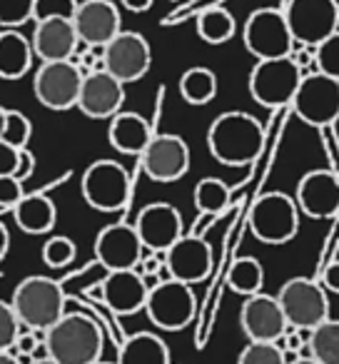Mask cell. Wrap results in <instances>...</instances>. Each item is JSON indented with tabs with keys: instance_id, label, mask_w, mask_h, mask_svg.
Wrapping results in <instances>:
<instances>
[{
	"instance_id": "cell-14",
	"label": "cell",
	"mask_w": 339,
	"mask_h": 364,
	"mask_svg": "<svg viewBox=\"0 0 339 364\" xmlns=\"http://www.w3.org/2000/svg\"><path fill=\"white\" fill-rule=\"evenodd\" d=\"M140 165L152 182H178L190 170V147L175 132H155L140 155Z\"/></svg>"
},
{
	"instance_id": "cell-5",
	"label": "cell",
	"mask_w": 339,
	"mask_h": 364,
	"mask_svg": "<svg viewBox=\"0 0 339 364\" xmlns=\"http://www.w3.org/2000/svg\"><path fill=\"white\" fill-rule=\"evenodd\" d=\"M299 208L287 193H264L249 210V230L262 245H287L299 232Z\"/></svg>"
},
{
	"instance_id": "cell-29",
	"label": "cell",
	"mask_w": 339,
	"mask_h": 364,
	"mask_svg": "<svg viewBox=\"0 0 339 364\" xmlns=\"http://www.w3.org/2000/svg\"><path fill=\"white\" fill-rule=\"evenodd\" d=\"M180 95L188 105H208L217 95V75L210 68H188L180 77Z\"/></svg>"
},
{
	"instance_id": "cell-20",
	"label": "cell",
	"mask_w": 339,
	"mask_h": 364,
	"mask_svg": "<svg viewBox=\"0 0 339 364\" xmlns=\"http://www.w3.org/2000/svg\"><path fill=\"white\" fill-rule=\"evenodd\" d=\"M125 102V85L107 70L87 73L82 77L77 110L90 120H112L122 110Z\"/></svg>"
},
{
	"instance_id": "cell-41",
	"label": "cell",
	"mask_w": 339,
	"mask_h": 364,
	"mask_svg": "<svg viewBox=\"0 0 339 364\" xmlns=\"http://www.w3.org/2000/svg\"><path fill=\"white\" fill-rule=\"evenodd\" d=\"M18 162H21V150H16V147L0 140V177L16 175Z\"/></svg>"
},
{
	"instance_id": "cell-26",
	"label": "cell",
	"mask_w": 339,
	"mask_h": 364,
	"mask_svg": "<svg viewBox=\"0 0 339 364\" xmlns=\"http://www.w3.org/2000/svg\"><path fill=\"white\" fill-rule=\"evenodd\" d=\"M31 38L18 31L0 33V77L3 80H21L33 65Z\"/></svg>"
},
{
	"instance_id": "cell-46",
	"label": "cell",
	"mask_w": 339,
	"mask_h": 364,
	"mask_svg": "<svg viewBox=\"0 0 339 364\" xmlns=\"http://www.w3.org/2000/svg\"><path fill=\"white\" fill-rule=\"evenodd\" d=\"M0 364H23V359L13 352H0Z\"/></svg>"
},
{
	"instance_id": "cell-44",
	"label": "cell",
	"mask_w": 339,
	"mask_h": 364,
	"mask_svg": "<svg viewBox=\"0 0 339 364\" xmlns=\"http://www.w3.org/2000/svg\"><path fill=\"white\" fill-rule=\"evenodd\" d=\"M120 3H122V8L130 13H147L155 0H120Z\"/></svg>"
},
{
	"instance_id": "cell-25",
	"label": "cell",
	"mask_w": 339,
	"mask_h": 364,
	"mask_svg": "<svg viewBox=\"0 0 339 364\" xmlns=\"http://www.w3.org/2000/svg\"><path fill=\"white\" fill-rule=\"evenodd\" d=\"M16 225L28 235H48L58 223V208L48 195L31 193L23 195L21 203L13 208Z\"/></svg>"
},
{
	"instance_id": "cell-1",
	"label": "cell",
	"mask_w": 339,
	"mask_h": 364,
	"mask_svg": "<svg viewBox=\"0 0 339 364\" xmlns=\"http://www.w3.org/2000/svg\"><path fill=\"white\" fill-rule=\"evenodd\" d=\"M208 147L210 155L227 167L252 165L264 147V127L249 112H222L210 125Z\"/></svg>"
},
{
	"instance_id": "cell-43",
	"label": "cell",
	"mask_w": 339,
	"mask_h": 364,
	"mask_svg": "<svg viewBox=\"0 0 339 364\" xmlns=\"http://www.w3.org/2000/svg\"><path fill=\"white\" fill-rule=\"evenodd\" d=\"M322 287L327 289L329 294H339V259L329 262L322 272Z\"/></svg>"
},
{
	"instance_id": "cell-49",
	"label": "cell",
	"mask_w": 339,
	"mask_h": 364,
	"mask_svg": "<svg viewBox=\"0 0 339 364\" xmlns=\"http://www.w3.org/2000/svg\"><path fill=\"white\" fill-rule=\"evenodd\" d=\"M31 364H58V362H53V359H36V362H31Z\"/></svg>"
},
{
	"instance_id": "cell-24",
	"label": "cell",
	"mask_w": 339,
	"mask_h": 364,
	"mask_svg": "<svg viewBox=\"0 0 339 364\" xmlns=\"http://www.w3.org/2000/svg\"><path fill=\"white\" fill-rule=\"evenodd\" d=\"M152 127L150 122L145 120L137 112H117L110 120V127H107V137H110V145L115 147L122 155H135L140 157L145 152V147L150 145L152 140Z\"/></svg>"
},
{
	"instance_id": "cell-42",
	"label": "cell",
	"mask_w": 339,
	"mask_h": 364,
	"mask_svg": "<svg viewBox=\"0 0 339 364\" xmlns=\"http://www.w3.org/2000/svg\"><path fill=\"white\" fill-rule=\"evenodd\" d=\"M33 170H36V157H33V152L26 147V150H21V162H18V170H16V175H13V177L26 185V182L33 177Z\"/></svg>"
},
{
	"instance_id": "cell-34",
	"label": "cell",
	"mask_w": 339,
	"mask_h": 364,
	"mask_svg": "<svg viewBox=\"0 0 339 364\" xmlns=\"http://www.w3.org/2000/svg\"><path fill=\"white\" fill-rule=\"evenodd\" d=\"M33 137V122L21 110H8L6 112V127H3V137L0 140L8 142L16 150H26L28 142Z\"/></svg>"
},
{
	"instance_id": "cell-39",
	"label": "cell",
	"mask_w": 339,
	"mask_h": 364,
	"mask_svg": "<svg viewBox=\"0 0 339 364\" xmlns=\"http://www.w3.org/2000/svg\"><path fill=\"white\" fill-rule=\"evenodd\" d=\"M75 8H77V0H36L33 23L50 21V18H68V21H72Z\"/></svg>"
},
{
	"instance_id": "cell-3",
	"label": "cell",
	"mask_w": 339,
	"mask_h": 364,
	"mask_svg": "<svg viewBox=\"0 0 339 364\" xmlns=\"http://www.w3.org/2000/svg\"><path fill=\"white\" fill-rule=\"evenodd\" d=\"M11 304L26 329L48 332L65 314V292L63 284L43 274H31L13 289Z\"/></svg>"
},
{
	"instance_id": "cell-27",
	"label": "cell",
	"mask_w": 339,
	"mask_h": 364,
	"mask_svg": "<svg viewBox=\"0 0 339 364\" xmlns=\"http://www.w3.org/2000/svg\"><path fill=\"white\" fill-rule=\"evenodd\" d=\"M117 364H173V359L165 339L152 332H137L120 344Z\"/></svg>"
},
{
	"instance_id": "cell-19",
	"label": "cell",
	"mask_w": 339,
	"mask_h": 364,
	"mask_svg": "<svg viewBox=\"0 0 339 364\" xmlns=\"http://www.w3.org/2000/svg\"><path fill=\"white\" fill-rule=\"evenodd\" d=\"M240 327H242L244 337L249 342L277 344L289 329V324L277 297L259 292L252 294V297H244V304L240 309Z\"/></svg>"
},
{
	"instance_id": "cell-10",
	"label": "cell",
	"mask_w": 339,
	"mask_h": 364,
	"mask_svg": "<svg viewBox=\"0 0 339 364\" xmlns=\"http://www.w3.org/2000/svg\"><path fill=\"white\" fill-rule=\"evenodd\" d=\"M302 82V73L294 65L292 55L257 60L249 73V95L262 107H284L292 102Z\"/></svg>"
},
{
	"instance_id": "cell-7",
	"label": "cell",
	"mask_w": 339,
	"mask_h": 364,
	"mask_svg": "<svg viewBox=\"0 0 339 364\" xmlns=\"http://www.w3.org/2000/svg\"><path fill=\"white\" fill-rule=\"evenodd\" d=\"M282 13L294 46L317 48L339 31L337 0H289Z\"/></svg>"
},
{
	"instance_id": "cell-2",
	"label": "cell",
	"mask_w": 339,
	"mask_h": 364,
	"mask_svg": "<svg viewBox=\"0 0 339 364\" xmlns=\"http://www.w3.org/2000/svg\"><path fill=\"white\" fill-rule=\"evenodd\" d=\"M48 359L58 364H97L105 349L102 327L82 312H65L45 332Z\"/></svg>"
},
{
	"instance_id": "cell-18",
	"label": "cell",
	"mask_w": 339,
	"mask_h": 364,
	"mask_svg": "<svg viewBox=\"0 0 339 364\" xmlns=\"http://www.w3.org/2000/svg\"><path fill=\"white\" fill-rule=\"evenodd\" d=\"M95 257L107 272H120V269H135L142 259L140 237H137L135 225L127 223H112L102 228L95 237Z\"/></svg>"
},
{
	"instance_id": "cell-9",
	"label": "cell",
	"mask_w": 339,
	"mask_h": 364,
	"mask_svg": "<svg viewBox=\"0 0 339 364\" xmlns=\"http://www.w3.org/2000/svg\"><path fill=\"white\" fill-rule=\"evenodd\" d=\"M145 312L155 327L165 332H180L195 319L198 297L190 284L178 279H162L147 294Z\"/></svg>"
},
{
	"instance_id": "cell-37",
	"label": "cell",
	"mask_w": 339,
	"mask_h": 364,
	"mask_svg": "<svg viewBox=\"0 0 339 364\" xmlns=\"http://www.w3.org/2000/svg\"><path fill=\"white\" fill-rule=\"evenodd\" d=\"M314 65L317 73L339 82V31L314 48Z\"/></svg>"
},
{
	"instance_id": "cell-32",
	"label": "cell",
	"mask_w": 339,
	"mask_h": 364,
	"mask_svg": "<svg viewBox=\"0 0 339 364\" xmlns=\"http://www.w3.org/2000/svg\"><path fill=\"white\" fill-rule=\"evenodd\" d=\"M309 357L319 364H339V319H324L309 332Z\"/></svg>"
},
{
	"instance_id": "cell-47",
	"label": "cell",
	"mask_w": 339,
	"mask_h": 364,
	"mask_svg": "<svg viewBox=\"0 0 339 364\" xmlns=\"http://www.w3.org/2000/svg\"><path fill=\"white\" fill-rule=\"evenodd\" d=\"M6 112H8V107L0 105V137H3V127H6Z\"/></svg>"
},
{
	"instance_id": "cell-45",
	"label": "cell",
	"mask_w": 339,
	"mask_h": 364,
	"mask_svg": "<svg viewBox=\"0 0 339 364\" xmlns=\"http://www.w3.org/2000/svg\"><path fill=\"white\" fill-rule=\"evenodd\" d=\"M8 250H11V232H8V228L3 225V220H0V262H3V257L8 255Z\"/></svg>"
},
{
	"instance_id": "cell-38",
	"label": "cell",
	"mask_w": 339,
	"mask_h": 364,
	"mask_svg": "<svg viewBox=\"0 0 339 364\" xmlns=\"http://www.w3.org/2000/svg\"><path fill=\"white\" fill-rule=\"evenodd\" d=\"M21 329H23V324H21V319H18L13 304L0 299V352H13Z\"/></svg>"
},
{
	"instance_id": "cell-13",
	"label": "cell",
	"mask_w": 339,
	"mask_h": 364,
	"mask_svg": "<svg viewBox=\"0 0 339 364\" xmlns=\"http://www.w3.org/2000/svg\"><path fill=\"white\" fill-rule=\"evenodd\" d=\"M102 65L112 77L127 85L147 75L152 65L150 43L145 41L142 33L120 31L105 48H102Z\"/></svg>"
},
{
	"instance_id": "cell-30",
	"label": "cell",
	"mask_w": 339,
	"mask_h": 364,
	"mask_svg": "<svg viewBox=\"0 0 339 364\" xmlns=\"http://www.w3.org/2000/svg\"><path fill=\"white\" fill-rule=\"evenodd\" d=\"M230 200H232V193H230L227 182H222L220 177H203L195 185L193 203L203 218H217V215H222L227 210Z\"/></svg>"
},
{
	"instance_id": "cell-40",
	"label": "cell",
	"mask_w": 339,
	"mask_h": 364,
	"mask_svg": "<svg viewBox=\"0 0 339 364\" xmlns=\"http://www.w3.org/2000/svg\"><path fill=\"white\" fill-rule=\"evenodd\" d=\"M23 195V182H18L16 177H0V208H16Z\"/></svg>"
},
{
	"instance_id": "cell-23",
	"label": "cell",
	"mask_w": 339,
	"mask_h": 364,
	"mask_svg": "<svg viewBox=\"0 0 339 364\" xmlns=\"http://www.w3.org/2000/svg\"><path fill=\"white\" fill-rule=\"evenodd\" d=\"M150 287L145 284V277L135 269H120V272H107V277L100 282V299L110 312L127 317L145 309Z\"/></svg>"
},
{
	"instance_id": "cell-12",
	"label": "cell",
	"mask_w": 339,
	"mask_h": 364,
	"mask_svg": "<svg viewBox=\"0 0 339 364\" xmlns=\"http://www.w3.org/2000/svg\"><path fill=\"white\" fill-rule=\"evenodd\" d=\"M82 77L85 75L72 60L41 63L33 77V92L38 102L45 105L48 110H70V107H77Z\"/></svg>"
},
{
	"instance_id": "cell-4",
	"label": "cell",
	"mask_w": 339,
	"mask_h": 364,
	"mask_svg": "<svg viewBox=\"0 0 339 364\" xmlns=\"http://www.w3.org/2000/svg\"><path fill=\"white\" fill-rule=\"evenodd\" d=\"M82 200L97 213H120L132 195V177L120 162L95 160L80 180Z\"/></svg>"
},
{
	"instance_id": "cell-17",
	"label": "cell",
	"mask_w": 339,
	"mask_h": 364,
	"mask_svg": "<svg viewBox=\"0 0 339 364\" xmlns=\"http://www.w3.org/2000/svg\"><path fill=\"white\" fill-rule=\"evenodd\" d=\"M72 26L82 46L102 50L122 31L120 8L112 0H77Z\"/></svg>"
},
{
	"instance_id": "cell-15",
	"label": "cell",
	"mask_w": 339,
	"mask_h": 364,
	"mask_svg": "<svg viewBox=\"0 0 339 364\" xmlns=\"http://www.w3.org/2000/svg\"><path fill=\"white\" fill-rule=\"evenodd\" d=\"M135 230L147 252L165 255L183 237V215L170 203H150L137 213Z\"/></svg>"
},
{
	"instance_id": "cell-8",
	"label": "cell",
	"mask_w": 339,
	"mask_h": 364,
	"mask_svg": "<svg viewBox=\"0 0 339 364\" xmlns=\"http://www.w3.org/2000/svg\"><path fill=\"white\" fill-rule=\"evenodd\" d=\"M242 41L249 55L257 60H274V58H289L294 50V41L284 13L277 8H257L249 13L244 23Z\"/></svg>"
},
{
	"instance_id": "cell-36",
	"label": "cell",
	"mask_w": 339,
	"mask_h": 364,
	"mask_svg": "<svg viewBox=\"0 0 339 364\" xmlns=\"http://www.w3.org/2000/svg\"><path fill=\"white\" fill-rule=\"evenodd\" d=\"M237 364H289L287 354L272 342H247V347L240 352Z\"/></svg>"
},
{
	"instance_id": "cell-48",
	"label": "cell",
	"mask_w": 339,
	"mask_h": 364,
	"mask_svg": "<svg viewBox=\"0 0 339 364\" xmlns=\"http://www.w3.org/2000/svg\"><path fill=\"white\" fill-rule=\"evenodd\" d=\"M289 364H319V362H314L312 357H297V359H292Z\"/></svg>"
},
{
	"instance_id": "cell-35",
	"label": "cell",
	"mask_w": 339,
	"mask_h": 364,
	"mask_svg": "<svg viewBox=\"0 0 339 364\" xmlns=\"http://www.w3.org/2000/svg\"><path fill=\"white\" fill-rule=\"evenodd\" d=\"M36 0H0V26L6 31H18L33 21Z\"/></svg>"
},
{
	"instance_id": "cell-6",
	"label": "cell",
	"mask_w": 339,
	"mask_h": 364,
	"mask_svg": "<svg viewBox=\"0 0 339 364\" xmlns=\"http://www.w3.org/2000/svg\"><path fill=\"white\" fill-rule=\"evenodd\" d=\"M277 302L292 329H307V332H312L324 319H329L327 289L322 287V282H317L312 277L287 279L279 287Z\"/></svg>"
},
{
	"instance_id": "cell-21",
	"label": "cell",
	"mask_w": 339,
	"mask_h": 364,
	"mask_svg": "<svg viewBox=\"0 0 339 364\" xmlns=\"http://www.w3.org/2000/svg\"><path fill=\"white\" fill-rule=\"evenodd\" d=\"M299 213L312 220H329L339 213V180L332 170H309L294 193Z\"/></svg>"
},
{
	"instance_id": "cell-11",
	"label": "cell",
	"mask_w": 339,
	"mask_h": 364,
	"mask_svg": "<svg viewBox=\"0 0 339 364\" xmlns=\"http://www.w3.org/2000/svg\"><path fill=\"white\" fill-rule=\"evenodd\" d=\"M292 110L312 127H327L339 117V82L322 73L304 75L292 97Z\"/></svg>"
},
{
	"instance_id": "cell-33",
	"label": "cell",
	"mask_w": 339,
	"mask_h": 364,
	"mask_svg": "<svg viewBox=\"0 0 339 364\" xmlns=\"http://www.w3.org/2000/svg\"><path fill=\"white\" fill-rule=\"evenodd\" d=\"M41 255H43V262H45L48 267L63 269V267H68L72 259H75L77 247H75V242H72L70 237H65V235H53V237L45 240Z\"/></svg>"
},
{
	"instance_id": "cell-31",
	"label": "cell",
	"mask_w": 339,
	"mask_h": 364,
	"mask_svg": "<svg viewBox=\"0 0 339 364\" xmlns=\"http://www.w3.org/2000/svg\"><path fill=\"white\" fill-rule=\"evenodd\" d=\"M227 287L242 297L259 294L264 287V269L257 257H240L227 272Z\"/></svg>"
},
{
	"instance_id": "cell-28",
	"label": "cell",
	"mask_w": 339,
	"mask_h": 364,
	"mask_svg": "<svg viewBox=\"0 0 339 364\" xmlns=\"http://www.w3.org/2000/svg\"><path fill=\"white\" fill-rule=\"evenodd\" d=\"M235 31H237L235 16L222 6H210L198 16V36L208 46H222L232 41Z\"/></svg>"
},
{
	"instance_id": "cell-22",
	"label": "cell",
	"mask_w": 339,
	"mask_h": 364,
	"mask_svg": "<svg viewBox=\"0 0 339 364\" xmlns=\"http://www.w3.org/2000/svg\"><path fill=\"white\" fill-rule=\"evenodd\" d=\"M33 55L41 58V63H60L72 60L80 50V38L68 18H50V21L36 23L31 36Z\"/></svg>"
},
{
	"instance_id": "cell-50",
	"label": "cell",
	"mask_w": 339,
	"mask_h": 364,
	"mask_svg": "<svg viewBox=\"0 0 339 364\" xmlns=\"http://www.w3.org/2000/svg\"><path fill=\"white\" fill-rule=\"evenodd\" d=\"M97 364H117V362H102V359H100V362H97Z\"/></svg>"
},
{
	"instance_id": "cell-16",
	"label": "cell",
	"mask_w": 339,
	"mask_h": 364,
	"mask_svg": "<svg viewBox=\"0 0 339 364\" xmlns=\"http://www.w3.org/2000/svg\"><path fill=\"white\" fill-rule=\"evenodd\" d=\"M165 272L170 279L185 284H198L212 272V247L203 235H183L165 252Z\"/></svg>"
}]
</instances>
